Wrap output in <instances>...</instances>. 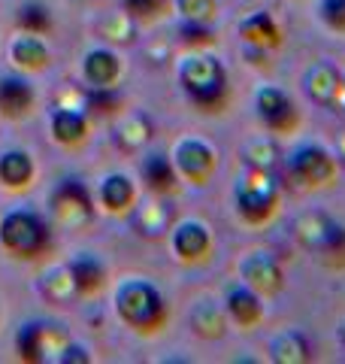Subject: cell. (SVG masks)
Wrapping results in <instances>:
<instances>
[{
    "instance_id": "obj_22",
    "label": "cell",
    "mask_w": 345,
    "mask_h": 364,
    "mask_svg": "<svg viewBox=\"0 0 345 364\" xmlns=\"http://www.w3.org/2000/svg\"><path fill=\"white\" fill-rule=\"evenodd\" d=\"M33 176V161H31V155L28 152H21V149H9L0 155V182L9 188H21V186H28Z\"/></svg>"
},
{
    "instance_id": "obj_8",
    "label": "cell",
    "mask_w": 345,
    "mask_h": 364,
    "mask_svg": "<svg viewBox=\"0 0 345 364\" xmlns=\"http://www.w3.org/2000/svg\"><path fill=\"white\" fill-rule=\"evenodd\" d=\"M52 210L58 215V222H64L70 228L85 225L91 219V213H94L88 188L79 179H64L61 186L52 191Z\"/></svg>"
},
{
    "instance_id": "obj_13",
    "label": "cell",
    "mask_w": 345,
    "mask_h": 364,
    "mask_svg": "<svg viewBox=\"0 0 345 364\" xmlns=\"http://www.w3.org/2000/svg\"><path fill=\"white\" fill-rule=\"evenodd\" d=\"M172 249L179 252V258L185 261H197L206 255L209 249V231L200 222H182L172 231Z\"/></svg>"
},
{
    "instance_id": "obj_19",
    "label": "cell",
    "mask_w": 345,
    "mask_h": 364,
    "mask_svg": "<svg viewBox=\"0 0 345 364\" xmlns=\"http://www.w3.org/2000/svg\"><path fill=\"white\" fill-rule=\"evenodd\" d=\"M148 140H152V122H148L143 112L124 116L119 122V128H115V143H119L124 152H140Z\"/></svg>"
},
{
    "instance_id": "obj_16",
    "label": "cell",
    "mask_w": 345,
    "mask_h": 364,
    "mask_svg": "<svg viewBox=\"0 0 345 364\" xmlns=\"http://www.w3.org/2000/svg\"><path fill=\"white\" fill-rule=\"evenodd\" d=\"M239 33H243L246 43H255L258 49H275L282 43V31L275 28L270 13H251L248 18H243Z\"/></svg>"
},
{
    "instance_id": "obj_1",
    "label": "cell",
    "mask_w": 345,
    "mask_h": 364,
    "mask_svg": "<svg viewBox=\"0 0 345 364\" xmlns=\"http://www.w3.org/2000/svg\"><path fill=\"white\" fill-rule=\"evenodd\" d=\"M179 82L194 107L203 112H218L227 104V73L218 58L191 52L179 61Z\"/></svg>"
},
{
    "instance_id": "obj_9",
    "label": "cell",
    "mask_w": 345,
    "mask_h": 364,
    "mask_svg": "<svg viewBox=\"0 0 345 364\" xmlns=\"http://www.w3.org/2000/svg\"><path fill=\"white\" fill-rule=\"evenodd\" d=\"M172 167H176V173L182 179L203 186V182H209L215 170V152L212 146H206L200 140H182L176 146V155H172Z\"/></svg>"
},
{
    "instance_id": "obj_26",
    "label": "cell",
    "mask_w": 345,
    "mask_h": 364,
    "mask_svg": "<svg viewBox=\"0 0 345 364\" xmlns=\"http://www.w3.org/2000/svg\"><path fill=\"white\" fill-rule=\"evenodd\" d=\"M45 346H49V340H45V328L43 325L28 322L18 331V355L25 361H43Z\"/></svg>"
},
{
    "instance_id": "obj_4",
    "label": "cell",
    "mask_w": 345,
    "mask_h": 364,
    "mask_svg": "<svg viewBox=\"0 0 345 364\" xmlns=\"http://www.w3.org/2000/svg\"><path fill=\"white\" fill-rule=\"evenodd\" d=\"M297 237L306 249H312L330 267H345V228L324 213H306L297 222Z\"/></svg>"
},
{
    "instance_id": "obj_12",
    "label": "cell",
    "mask_w": 345,
    "mask_h": 364,
    "mask_svg": "<svg viewBox=\"0 0 345 364\" xmlns=\"http://www.w3.org/2000/svg\"><path fill=\"white\" fill-rule=\"evenodd\" d=\"M33 107V88L21 76H0V112L6 119L28 116Z\"/></svg>"
},
{
    "instance_id": "obj_15",
    "label": "cell",
    "mask_w": 345,
    "mask_h": 364,
    "mask_svg": "<svg viewBox=\"0 0 345 364\" xmlns=\"http://www.w3.org/2000/svg\"><path fill=\"white\" fill-rule=\"evenodd\" d=\"M227 313L239 328H251L261 318V301L255 289L248 286H234L227 289Z\"/></svg>"
},
{
    "instance_id": "obj_33",
    "label": "cell",
    "mask_w": 345,
    "mask_h": 364,
    "mask_svg": "<svg viewBox=\"0 0 345 364\" xmlns=\"http://www.w3.org/2000/svg\"><path fill=\"white\" fill-rule=\"evenodd\" d=\"M182 37H185L188 46H194V49H200V46L212 43V31L206 28V21H182Z\"/></svg>"
},
{
    "instance_id": "obj_10",
    "label": "cell",
    "mask_w": 345,
    "mask_h": 364,
    "mask_svg": "<svg viewBox=\"0 0 345 364\" xmlns=\"http://www.w3.org/2000/svg\"><path fill=\"white\" fill-rule=\"evenodd\" d=\"M303 88L321 107H336L345 97V79L336 67L327 64V61H318V64L309 67L306 76H303Z\"/></svg>"
},
{
    "instance_id": "obj_21",
    "label": "cell",
    "mask_w": 345,
    "mask_h": 364,
    "mask_svg": "<svg viewBox=\"0 0 345 364\" xmlns=\"http://www.w3.org/2000/svg\"><path fill=\"white\" fill-rule=\"evenodd\" d=\"M133 225L143 237H160L170 228V207L164 200H148L140 203L133 213Z\"/></svg>"
},
{
    "instance_id": "obj_6",
    "label": "cell",
    "mask_w": 345,
    "mask_h": 364,
    "mask_svg": "<svg viewBox=\"0 0 345 364\" xmlns=\"http://www.w3.org/2000/svg\"><path fill=\"white\" fill-rule=\"evenodd\" d=\"M288 176L303 188L330 186L336 179V158L315 143H306L300 149H294L291 158H288Z\"/></svg>"
},
{
    "instance_id": "obj_7",
    "label": "cell",
    "mask_w": 345,
    "mask_h": 364,
    "mask_svg": "<svg viewBox=\"0 0 345 364\" xmlns=\"http://www.w3.org/2000/svg\"><path fill=\"white\" fill-rule=\"evenodd\" d=\"M258 116L273 134H294L300 124V112H297L294 100L275 85H263L255 97Z\"/></svg>"
},
{
    "instance_id": "obj_34",
    "label": "cell",
    "mask_w": 345,
    "mask_h": 364,
    "mask_svg": "<svg viewBox=\"0 0 345 364\" xmlns=\"http://www.w3.org/2000/svg\"><path fill=\"white\" fill-rule=\"evenodd\" d=\"M124 6H128V13L133 18H155V16H160L164 0H124Z\"/></svg>"
},
{
    "instance_id": "obj_29",
    "label": "cell",
    "mask_w": 345,
    "mask_h": 364,
    "mask_svg": "<svg viewBox=\"0 0 345 364\" xmlns=\"http://www.w3.org/2000/svg\"><path fill=\"white\" fill-rule=\"evenodd\" d=\"M275 143L270 136H255V140L246 143V161L248 167H261V170H273L275 164Z\"/></svg>"
},
{
    "instance_id": "obj_14",
    "label": "cell",
    "mask_w": 345,
    "mask_h": 364,
    "mask_svg": "<svg viewBox=\"0 0 345 364\" xmlns=\"http://www.w3.org/2000/svg\"><path fill=\"white\" fill-rule=\"evenodd\" d=\"M67 270H70L73 286L79 294H94L103 286V279H106V264L91 252H82L79 258H73V264Z\"/></svg>"
},
{
    "instance_id": "obj_32",
    "label": "cell",
    "mask_w": 345,
    "mask_h": 364,
    "mask_svg": "<svg viewBox=\"0 0 345 364\" xmlns=\"http://www.w3.org/2000/svg\"><path fill=\"white\" fill-rule=\"evenodd\" d=\"M185 21H209L215 13V0H179Z\"/></svg>"
},
{
    "instance_id": "obj_5",
    "label": "cell",
    "mask_w": 345,
    "mask_h": 364,
    "mask_svg": "<svg viewBox=\"0 0 345 364\" xmlns=\"http://www.w3.org/2000/svg\"><path fill=\"white\" fill-rule=\"evenodd\" d=\"M275 200H279V182H275L273 170L248 167V173L239 179L236 186V210L248 222H267Z\"/></svg>"
},
{
    "instance_id": "obj_27",
    "label": "cell",
    "mask_w": 345,
    "mask_h": 364,
    "mask_svg": "<svg viewBox=\"0 0 345 364\" xmlns=\"http://www.w3.org/2000/svg\"><path fill=\"white\" fill-rule=\"evenodd\" d=\"M18 31L37 33V37L49 33V31H52V16H49V9H45L43 4H25V6L18 9Z\"/></svg>"
},
{
    "instance_id": "obj_24",
    "label": "cell",
    "mask_w": 345,
    "mask_h": 364,
    "mask_svg": "<svg viewBox=\"0 0 345 364\" xmlns=\"http://www.w3.org/2000/svg\"><path fill=\"white\" fill-rule=\"evenodd\" d=\"M82 70H85L88 85H112L115 76H119V58L109 49H94L85 55Z\"/></svg>"
},
{
    "instance_id": "obj_18",
    "label": "cell",
    "mask_w": 345,
    "mask_h": 364,
    "mask_svg": "<svg viewBox=\"0 0 345 364\" xmlns=\"http://www.w3.org/2000/svg\"><path fill=\"white\" fill-rule=\"evenodd\" d=\"M9 55H13V61L18 67H25V70H40V67L49 64V49H45V43L37 37V33H25V31L13 40Z\"/></svg>"
},
{
    "instance_id": "obj_25",
    "label": "cell",
    "mask_w": 345,
    "mask_h": 364,
    "mask_svg": "<svg viewBox=\"0 0 345 364\" xmlns=\"http://www.w3.org/2000/svg\"><path fill=\"white\" fill-rule=\"evenodd\" d=\"M191 325L197 328L200 337H221L224 334V310L215 306L212 301H203V304L194 306Z\"/></svg>"
},
{
    "instance_id": "obj_3",
    "label": "cell",
    "mask_w": 345,
    "mask_h": 364,
    "mask_svg": "<svg viewBox=\"0 0 345 364\" xmlns=\"http://www.w3.org/2000/svg\"><path fill=\"white\" fill-rule=\"evenodd\" d=\"M49 228L37 213L16 210L4 215V222H0V243L16 258H40L49 249Z\"/></svg>"
},
{
    "instance_id": "obj_28",
    "label": "cell",
    "mask_w": 345,
    "mask_h": 364,
    "mask_svg": "<svg viewBox=\"0 0 345 364\" xmlns=\"http://www.w3.org/2000/svg\"><path fill=\"white\" fill-rule=\"evenodd\" d=\"M273 358L275 361H288V364H297V361H306L309 358V346L306 340L297 334V331H288L273 343Z\"/></svg>"
},
{
    "instance_id": "obj_31",
    "label": "cell",
    "mask_w": 345,
    "mask_h": 364,
    "mask_svg": "<svg viewBox=\"0 0 345 364\" xmlns=\"http://www.w3.org/2000/svg\"><path fill=\"white\" fill-rule=\"evenodd\" d=\"M321 18L336 33H345V0H321Z\"/></svg>"
},
{
    "instance_id": "obj_11",
    "label": "cell",
    "mask_w": 345,
    "mask_h": 364,
    "mask_svg": "<svg viewBox=\"0 0 345 364\" xmlns=\"http://www.w3.org/2000/svg\"><path fill=\"white\" fill-rule=\"evenodd\" d=\"M243 279H246L248 289L273 294V291L282 289V267L270 252H251L243 261Z\"/></svg>"
},
{
    "instance_id": "obj_23",
    "label": "cell",
    "mask_w": 345,
    "mask_h": 364,
    "mask_svg": "<svg viewBox=\"0 0 345 364\" xmlns=\"http://www.w3.org/2000/svg\"><path fill=\"white\" fill-rule=\"evenodd\" d=\"M100 200H103V207L112 210V213L131 210V203L136 200L133 182L128 176H121V173L106 176V179H103V186H100Z\"/></svg>"
},
{
    "instance_id": "obj_17",
    "label": "cell",
    "mask_w": 345,
    "mask_h": 364,
    "mask_svg": "<svg viewBox=\"0 0 345 364\" xmlns=\"http://www.w3.org/2000/svg\"><path fill=\"white\" fill-rule=\"evenodd\" d=\"M52 134L58 143H67V146H76L85 140L88 134V122H85V112L82 109H70V107H61L52 112Z\"/></svg>"
},
{
    "instance_id": "obj_2",
    "label": "cell",
    "mask_w": 345,
    "mask_h": 364,
    "mask_svg": "<svg viewBox=\"0 0 345 364\" xmlns=\"http://www.w3.org/2000/svg\"><path fill=\"white\" fill-rule=\"evenodd\" d=\"M115 310L136 331H155L164 325V298L143 279H128L115 291Z\"/></svg>"
},
{
    "instance_id": "obj_30",
    "label": "cell",
    "mask_w": 345,
    "mask_h": 364,
    "mask_svg": "<svg viewBox=\"0 0 345 364\" xmlns=\"http://www.w3.org/2000/svg\"><path fill=\"white\" fill-rule=\"evenodd\" d=\"M103 33H106V40H119V43H128L136 28H133V16L131 13H119V16H109L103 21Z\"/></svg>"
},
{
    "instance_id": "obj_36",
    "label": "cell",
    "mask_w": 345,
    "mask_h": 364,
    "mask_svg": "<svg viewBox=\"0 0 345 364\" xmlns=\"http://www.w3.org/2000/svg\"><path fill=\"white\" fill-rule=\"evenodd\" d=\"M339 340H342V343H345V322H342V328H339Z\"/></svg>"
},
{
    "instance_id": "obj_20",
    "label": "cell",
    "mask_w": 345,
    "mask_h": 364,
    "mask_svg": "<svg viewBox=\"0 0 345 364\" xmlns=\"http://www.w3.org/2000/svg\"><path fill=\"white\" fill-rule=\"evenodd\" d=\"M143 179L148 182V188L158 191V195H164V191H172L176 188V167H172V161L167 155H148L143 158Z\"/></svg>"
},
{
    "instance_id": "obj_35",
    "label": "cell",
    "mask_w": 345,
    "mask_h": 364,
    "mask_svg": "<svg viewBox=\"0 0 345 364\" xmlns=\"http://www.w3.org/2000/svg\"><path fill=\"white\" fill-rule=\"evenodd\" d=\"M336 155H339L342 161H345V131L339 134V140H336Z\"/></svg>"
}]
</instances>
